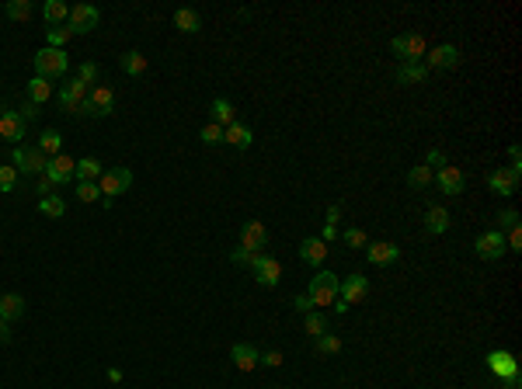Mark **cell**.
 Instances as JSON below:
<instances>
[{
	"label": "cell",
	"mask_w": 522,
	"mask_h": 389,
	"mask_svg": "<svg viewBox=\"0 0 522 389\" xmlns=\"http://www.w3.org/2000/svg\"><path fill=\"white\" fill-rule=\"evenodd\" d=\"M118 63H122V70H125L129 77H143V73H146V56H143V52H136V49L122 52V56H118Z\"/></svg>",
	"instance_id": "83f0119b"
},
{
	"label": "cell",
	"mask_w": 522,
	"mask_h": 389,
	"mask_svg": "<svg viewBox=\"0 0 522 389\" xmlns=\"http://www.w3.org/2000/svg\"><path fill=\"white\" fill-rule=\"evenodd\" d=\"M98 77H102V70H98V63H81V70H77V80L88 87V84H98Z\"/></svg>",
	"instance_id": "ab89813d"
},
{
	"label": "cell",
	"mask_w": 522,
	"mask_h": 389,
	"mask_svg": "<svg viewBox=\"0 0 522 389\" xmlns=\"http://www.w3.org/2000/svg\"><path fill=\"white\" fill-rule=\"evenodd\" d=\"M39 212H42L46 219H60V215L67 212V201H63L60 194H49V198H42V201H39Z\"/></svg>",
	"instance_id": "d6a6232c"
},
{
	"label": "cell",
	"mask_w": 522,
	"mask_h": 389,
	"mask_svg": "<svg viewBox=\"0 0 522 389\" xmlns=\"http://www.w3.org/2000/svg\"><path fill=\"white\" fill-rule=\"evenodd\" d=\"M338 222H341V205H331V208H327V222H324V226H334V229H338Z\"/></svg>",
	"instance_id": "f5cc1de1"
},
{
	"label": "cell",
	"mask_w": 522,
	"mask_h": 389,
	"mask_svg": "<svg viewBox=\"0 0 522 389\" xmlns=\"http://www.w3.org/2000/svg\"><path fill=\"white\" fill-rule=\"evenodd\" d=\"M425 229H428L432 236H439V233L449 229V212H446V205H432V208L425 212Z\"/></svg>",
	"instance_id": "d4e9b609"
},
{
	"label": "cell",
	"mask_w": 522,
	"mask_h": 389,
	"mask_svg": "<svg viewBox=\"0 0 522 389\" xmlns=\"http://www.w3.org/2000/svg\"><path fill=\"white\" fill-rule=\"evenodd\" d=\"M293 306H296V309H300L303 316H307V313H310V309H313V302H310V295H307V292H300V295L293 299Z\"/></svg>",
	"instance_id": "f907efd6"
},
{
	"label": "cell",
	"mask_w": 522,
	"mask_h": 389,
	"mask_svg": "<svg viewBox=\"0 0 522 389\" xmlns=\"http://www.w3.org/2000/svg\"><path fill=\"white\" fill-rule=\"evenodd\" d=\"M369 295V278L366 275H348V278H341V289H338V299L341 302H348V306H355V302H362Z\"/></svg>",
	"instance_id": "4fadbf2b"
},
{
	"label": "cell",
	"mask_w": 522,
	"mask_h": 389,
	"mask_svg": "<svg viewBox=\"0 0 522 389\" xmlns=\"http://www.w3.org/2000/svg\"><path fill=\"white\" fill-rule=\"evenodd\" d=\"M498 222H502V229H512V226H519V212L505 208V212H498Z\"/></svg>",
	"instance_id": "7dc6e473"
},
{
	"label": "cell",
	"mask_w": 522,
	"mask_h": 389,
	"mask_svg": "<svg viewBox=\"0 0 522 389\" xmlns=\"http://www.w3.org/2000/svg\"><path fill=\"white\" fill-rule=\"evenodd\" d=\"M334 236H338V229H334V226H324V233H320V240H324V243H331Z\"/></svg>",
	"instance_id": "6f0895ef"
},
{
	"label": "cell",
	"mask_w": 522,
	"mask_h": 389,
	"mask_svg": "<svg viewBox=\"0 0 522 389\" xmlns=\"http://www.w3.org/2000/svg\"><path fill=\"white\" fill-rule=\"evenodd\" d=\"M53 94H56V91H53V80H46V77H32V80H28V101H32V104H46Z\"/></svg>",
	"instance_id": "4316f807"
},
{
	"label": "cell",
	"mask_w": 522,
	"mask_h": 389,
	"mask_svg": "<svg viewBox=\"0 0 522 389\" xmlns=\"http://www.w3.org/2000/svg\"><path fill=\"white\" fill-rule=\"evenodd\" d=\"M111 108H115V91H111V87L98 84V87H91V91H88V115H91V118H104V115H111Z\"/></svg>",
	"instance_id": "7c38bea8"
},
{
	"label": "cell",
	"mask_w": 522,
	"mask_h": 389,
	"mask_svg": "<svg viewBox=\"0 0 522 389\" xmlns=\"http://www.w3.org/2000/svg\"><path fill=\"white\" fill-rule=\"evenodd\" d=\"M251 271H254V282H258L261 289H275V285H279V278H282V264H279L272 254H265V250L254 257Z\"/></svg>",
	"instance_id": "5b68a950"
},
{
	"label": "cell",
	"mask_w": 522,
	"mask_h": 389,
	"mask_svg": "<svg viewBox=\"0 0 522 389\" xmlns=\"http://www.w3.org/2000/svg\"><path fill=\"white\" fill-rule=\"evenodd\" d=\"M300 257L313 264V268H320L324 264V257H327V243L320 240V236H307L303 243H300Z\"/></svg>",
	"instance_id": "44dd1931"
},
{
	"label": "cell",
	"mask_w": 522,
	"mask_h": 389,
	"mask_svg": "<svg viewBox=\"0 0 522 389\" xmlns=\"http://www.w3.org/2000/svg\"><path fill=\"white\" fill-rule=\"evenodd\" d=\"M35 77H46V80H60L67 70H70V59H67V52L63 49H42V52H35Z\"/></svg>",
	"instance_id": "6da1fadb"
},
{
	"label": "cell",
	"mask_w": 522,
	"mask_h": 389,
	"mask_svg": "<svg viewBox=\"0 0 522 389\" xmlns=\"http://www.w3.org/2000/svg\"><path fill=\"white\" fill-rule=\"evenodd\" d=\"M56 101H60V108L67 111V115H88V101H77L74 94H67L63 87H60V94H56Z\"/></svg>",
	"instance_id": "e575fe53"
},
{
	"label": "cell",
	"mask_w": 522,
	"mask_h": 389,
	"mask_svg": "<svg viewBox=\"0 0 522 389\" xmlns=\"http://www.w3.org/2000/svg\"><path fill=\"white\" fill-rule=\"evenodd\" d=\"M509 160H512V171H522V150L519 146H509Z\"/></svg>",
	"instance_id": "db71d44e"
},
{
	"label": "cell",
	"mask_w": 522,
	"mask_h": 389,
	"mask_svg": "<svg viewBox=\"0 0 522 389\" xmlns=\"http://www.w3.org/2000/svg\"><path fill=\"white\" fill-rule=\"evenodd\" d=\"M425 77H428V66H425V63H401V70L394 73V80H397V84H404V87H411V84H425Z\"/></svg>",
	"instance_id": "cb8c5ba5"
},
{
	"label": "cell",
	"mask_w": 522,
	"mask_h": 389,
	"mask_svg": "<svg viewBox=\"0 0 522 389\" xmlns=\"http://www.w3.org/2000/svg\"><path fill=\"white\" fill-rule=\"evenodd\" d=\"M408 185H411V188H428V185H432V167H425V164L411 167V171H408Z\"/></svg>",
	"instance_id": "8d00e7d4"
},
{
	"label": "cell",
	"mask_w": 522,
	"mask_h": 389,
	"mask_svg": "<svg viewBox=\"0 0 522 389\" xmlns=\"http://www.w3.org/2000/svg\"><path fill=\"white\" fill-rule=\"evenodd\" d=\"M98 21H102L98 7H91V3H77V7H70L67 28H70L74 35H88V31H95V28H98Z\"/></svg>",
	"instance_id": "52a82bcc"
},
{
	"label": "cell",
	"mask_w": 522,
	"mask_h": 389,
	"mask_svg": "<svg viewBox=\"0 0 522 389\" xmlns=\"http://www.w3.org/2000/svg\"><path fill=\"white\" fill-rule=\"evenodd\" d=\"M254 257H258V254H251V250H244V247L230 250V261H233V264H240V268H251V264H254Z\"/></svg>",
	"instance_id": "7bdbcfd3"
},
{
	"label": "cell",
	"mask_w": 522,
	"mask_h": 389,
	"mask_svg": "<svg viewBox=\"0 0 522 389\" xmlns=\"http://www.w3.org/2000/svg\"><path fill=\"white\" fill-rule=\"evenodd\" d=\"M390 52H394L401 63H421V56L428 52V45H425L421 35H397V38L390 42Z\"/></svg>",
	"instance_id": "8992f818"
},
{
	"label": "cell",
	"mask_w": 522,
	"mask_h": 389,
	"mask_svg": "<svg viewBox=\"0 0 522 389\" xmlns=\"http://www.w3.org/2000/svg\"><path fill=\"white\" fill-rule=\"evenodd\" d=\"M435 185H439V192L442 194H463V174H460V167H442L439 174H435Z\"/></svg>",
	"instance_id": "d6986e66"
},
{
	"label": "cell",
	"mask_w": 522,
	"mask_h": 389,
	"mask_svg": "<svg viewBox=\"0 0 522 389\" xmlns=\"http://www.w3.org/2000/svg\"><path fill=\"white\" fill-rule=\"evenodd\" d=\"M223 143H230L233 150H247V146L254 143V132H251V125L233 122V125H226V129H223Z\"/></svg>",
	"instance_id": "ac0fdd59"
},
{
	"label": "cell",
	"mask_w": 522,
	"mask_h": 389,
	"mask_svg": "<svg viewBox=\"0 0 522 389\" xmlns=\"http://www.w3.org/2000/svg\"><path fill=\"white\" fill-rule=\"evenodd\" d=\"M474 250H477L481 261H502V254L509 250V247H505V233H502V229H488V233H481L477 243H474Z\"/></svg>",
	"instance_id": "ba28073f"
},
{
	"label": "cell",
	"mask_w": 522,
	"mask_h": 389,
	"mask_svg": "<svg viewBox=\"0 0 522 389\" xmlns=\"http://www.w3.org/2000/svg\"><path fill=\"white\" fill-rule=\"evenodd\" d=\"M35 194H42V198H49V194H53V181H49L46 174L35 181Z\"/></svg>",
	"instance_id": "816d5d0a"
},
{
	"label": "cell",
	"mask_w": 522,
	"mask_h": 389,
	"mask_svg": "<svg viewBox=\"0 0 522 389\" xmlns=\"http://www.w3.org/2000/svg\"><path fill=\"white\" fill-rule=\"evenodd\" d=\"M39 150H42L46 157H60V153H63V136H60L56 129H46V132L39 136Z\"/></svg>",
	"instance_id": "4dcf8cb0"
},
{
	"label": "cell",
	"mask_w": 522,
	"mask_h": 389,
	"mask_svg": "<svg viewBox=\"0 0 522 389\" xmlns=\"http://www.w3.org/2000/svg\"><path fill=\"white\" fill-rule=\"evenodd\" d=\"M425 66L428 70H456L460 66V49L456 45H439V49L425 52Z\"/></svg>",
	"instance_id": "5bb4252c"
},
{
	"label": "cell",
	"mask_w": 522,
	"mask_h": 389,
	"mask_svg": "<svg viewBox=\"0 0 522 389\" xmlns=\"http://www.w3.org/2000/svg\"><path fill=\"white\" fill-rule=\"evenodd\" d=\"M265 243H268V229H265V222L251 219V222H244V226H240V247H244V250L261 254V250H265Z\"/></svg>",
	"instance_id": "8fae6325"
},
{
	"label": "cell",
	"mask_w": 522,
	"mask_h": 389,
	"mask_svg": "<svg viewBox=\"0 0 522 389\" xmlns=\"http://www.w3.org/2000/svg\"><path fill=\"white\" fill-rule=\"evenodd\" d=\"M345 243H348L352 250H366V247H369V236H366L359 226H352V229H345Z\"/></svg>",
	"instance_id": "f35d334b"
},
{
	"label": "cell",
	"mask_w": 522,
	"mask_h": 389,
	"mask_svg": "<svg viewBox=\"0 0 522 389\" xmlns=\"http://www.w3.org/2000/svg\"><path fill=\"white\" fill-rule=\"evenodd\" d=\"M104 174L102 160L98 157H84V160H77V171H74V178H81V181H98Z\"/></svg>",
	"instance_id": "f1b7e54d"
},
{
	"label": "cell",
	"mask_w": 522,
	"mask_h": 389,
	"mask_svg": "<svg viewBox=\"0 0 522 389\" xmlns=\"http://www.w3.org/2000/svg\"><path fill=\"white\" fill-rule=\"evenodd\" d=\"M11 160H14V171H25V174H35V178H42L46 164H49V157L39 146H14Z\"/></svg>",
	"instance_id": "277c9868"
},
{
	"label": "cell",
	"mask_w": 522,
	"mask_h": 389,
	"mask_svg": "<svg viewBox=\"0 0 522 389\" xmlns=\"http://www.w3.org/2000/svg\"><path fill=\"white\" fill-rule=\"evenodd\" d=\"M338 289H341V278H334L331 271H317L307 285V295H310L313 306H334Z\"/></svg>",
	"instance_id": "3957f363"
},
{
	"label": "cell",
	"mask_w": 522,
	"mask_h": 389,
	"mask_svg": "<svg viewBox=\"0 0 522 389\" xmlns=\"http://www.w3.org/2000/svg\"><path fill=\"white\" fill-rule=\"evenodd\" d=\"M488 369L498 376V379H509V376H516L519 372V362H516V355L512 351H488Z\"/></svg>",
	"instance_id": "e0dca14e"
},
{
	"label": "cell",
	"mask_w": 522,
	"mask_h": 389,
	"mask_svg": "<svg viewBox=\"0 0 522 389\" xmlns=\"http://www.w3.org/2000/svg\"><path fill=\"white\" fill-rule=\"evenodd\" d=\"M74 171H77V160H74V157H67V153L49 157V164H46V178L53 181V188H60V185L74 181Z\"/></svg>",
	"instance_id": "30bf717a"
},
{
	"label": "cell",
	"mask_w": 522,
	"mask_h": 389,
	"mask_svg": "<svg viewBox=\"0 0 522 389\" xmlns=\"http://www.w3.org/2000/svg\"><path fill=\"white\" fill-rule=\"evenodd\" d=\"M258 365H265V369H279V365H282V351H265V355L258 358Z\"/></svg>",
	"instance_id": "c3c4849f"
},
{
	"label": "cell",
	"mask_w": 522,
	"mask_h": 389,
	"mask_svg": "<svg viewBox=\"0 0 522 389\" xmlns=\"http://www.w3.org/2000/svg\"><path fill=\"white\" fill-rule=\"evenodd\" d=\"M313 344H317V355H338L341 351V337H334V334H320Z\"/></svg>",
	"instance_id": "74e56055"
},
{
	"label": "cell",
	"mask_w": 522,
	"mask_h": 389,
	"mask_svg": "<svg viewBox=\"0 0 522 389\" xmlns=\"http://www.w3.org/2000/svg\"><path fill=\"white\" fill-rule=\"evenodd\" d=\"M18 115H21V118H25V122H35V118H39V104H32V101H25V104H21V111H18Z\"/></svg>",
	"instance_id": "681fc988"
},
{
	"label": "cell",
	"mask_w": 522,
	"mask_h": 389,
	"mask_svg": "<svg viewBox=\"0 0 522 389\" xmlns=\"http://www.w3.org/2000/svg\"><path fill=\"white\" fill-rule=\"evenodd\" d=\"M18 185V171L14 167H0V192H14Z\"/></svg>",
	"instance_id": "ee69618b"
},
{
	"label": "cell",
	"mask_w": 522,
	"mask_h": 389,
	"mask_svg": "<svg viewBox=\"0 0 522 389\" xmlns=\"http://www.w3.org/2000/svg\"><path fill=\"white\" fill-rule=\"evenodd\" d=\"M25 295H18V292H7V295H0V316L7 320V323H14V320H21L25 316Z\"/></svg>",
	"instance_id": "7402d4cb"
},
{
	"label": "cell",
	"mask_w": 522,
	"mask_h": 389,
	"mask_svg": "<svg viewBox=\"0 0 522 389\" xmlns=\"http://www.w3.org/2000/svg\"><path fill=\"white\" fill-rule=\"evenodd\" d=\"M4 14H7L11 21H32L35 7H32V0H11V3L4 7Z\"/></svg>",
	"instance_id": "1f68e13d"
},
{
	"label": "cell",
	"mask_w": 522,
	"mask_h": 389,
	"mask_svg": "<svg viewBox=\"0 0 522 389\" xmlns=\"http://www.w3.org/2000/svg\"><path fill=\"white\" fill-rule=\"evenodd\" d=\"M348 309H352L348 302H341V299H334V313H348Z\"/></svg>",
	"instance_id": "680465c9"
},
{
	"label": "cell",
	"mask_w": 522,
	"mask_h": 389,
	"mask_svg": "<svg viewBox=\"0 0 522 389\" xmlns=\"http://www.w3.org/2000/svg\"><path fill=\"white\" fill-rule=\"evenodd\" d=\"M42 14H46V21H49V28H60L67 17H70V7L63 3V0H46V7H42Z\"/></svg>",
	"instance_id": "f546056e"
},
{
	"label": "cell",
	"mask_w": 522,
	"mask_h": 389,
	"mask_svg": "<svg viewBox=\"0 0 522 389\" xmlns=\"http://www.w3.org/2000/svg\"><path fill=\"white\" fill-rule=\"evenodd\" d=\"M509 389H522V372H516V376H509V379H502Z\"/></svg>",
	"instance_id": "11a10c76"
},
{
	"label": "cell",
	"mask_w": 522,
	"mask_h": 389,
	"mask_svg": "<svg viewBox=\"0 0 522 389\" xmlns=\"http://www.w3.org/2000/svg\"><path fill=\"white\" fill-rule=\"evenodd\" d=\"M174 28L185 31V35H195V31L202 28V17H199L192 7H178V10H174Z\"/></svg>",
	"instance_id": "484cf974"
},
{
	"label": "cell",
	"mask_w": 522,
	"mask_h": 389,
	"mask_svg": "<svg viewBox=\"0 0 522 389\" xmlns=\"http://www.w3.org/2000/svg\"><path fill=\"white\" fill-rule=\"evenodd\" d=\"M46 38H49V49H63L74 38V31L67 24H60V28H46Z\"/></svg>",
	"instance_id": "d590c367"
},
{
	"label": "cell",
	"mask_w": 522,
	"mask_h": 389,
	"mask_svg": "<svg viewBox=\"0 0 522 389\" xmlns=\"http://www.w3.org/2000/svg\"><path fill=\"white\" fill-rule=\"evenodd\" d=\"M519 178H522V171L498 167V171H491V174H488V188H491L495 194H502V198H512L516 188H519Z\"/></svg>",
	"instance_id": "9c48e42d"
},
{
	"label": "cell",
	"mask_w": 522,
	"mask_h": 389,
	"mask_svg": "<svg viewBox=\"0 0 522 389\" xmlns=\"http://www.w3.org/2000/svg\"><path fill=\"white\" fill-rule=\"evenodd\" d=\"M425 167H439V171H442V167H449V160H446V153H442V150H435V146H432V150H428V157H425Z\"/></svg>",
	"instance_id": "f6af8a7d"
},
{
	"label": "cell",
	"mask_w": 522,
	"mask_h": 389,
	"mask_svg": "<svg viewBox=\"0 0 522 389\" xmlns=\"http://www.w3.org/2000/svg\"><path fill=\"white\" fill-rule=\"evenodd\" d=\"M77 198H81V201H98V198H102V188H98V181H81V188H77Z\"/></svg>",
	"instance_id": "60d3db41"
},
{
	"label": "cell",
	"mask_w": 522,
	"mask_h": 389,
	"mask_svg": "<svg viewBox=\"0 0 522 389\" xmlns=\"http://www.w3.org/2000/svg\"><path fill=\"white\" fill-rule=\"evenodd\" d=\"M505 247L519 254V250H522V226H512V229H509V236H505Z\"/></svg>",
	"instance_id": "bcb514c9"
},
{
	"label": "cell",
	"mask_w": 522,
	"mask_h": 389,
	"mask_svg": "<svg viewBox=\"0 0 522 389\" xmlns=\"http://www.w3.org/2000/svg\"><path fill=\"white\" fill-rule=\"evenodd\" d=\"M303 330H307L313 341H317L320 334H327V316H324V313H317V309H310V313H307V320H303Z\"/></svg>",
	"instance_id": "836d02e7"
},
{
	"label": "cell",
	"mask_w": 522,
	"mask_h": 389,
	"mask_svg": "<svg viewBox=\"0 0 522 389\" xmlns=\"http://www.w3.org/2000/svg\"><path fill=\"white\" fill-rule=\"evenodd\" d=\"M209 115H212V125H219V129H226V125L237 122V111H233V104H230L226 97H216V101L209 104Z\"/></svg>",
	"instance_id": "603a6c76"
},
{
	"label": "cell",
	"mask_w": 522,
	"mask_h": 389,
	"mask_svg": "<svg viewBox=\"0 0 522 389\" xmlns=\"http://www.w3.org/2000/svg\"><path fill=\"white\" fill-rule=\"evenodd\" d=\"M129 185H132V171H129V167H108L102 178H98V188H102V205H104V208H111L115 194H122Z\"/></svg>",
	"instance_id": "7a4b0ae2"
},
{
	"label": "cell",
	"mask_w": 522,
	"mask_h": 389,
	"mask_svg": "<svg viewBox=\"0 0 522 389\" xmlns=\"http://www.w3.org/2000/svg\"><path fill=\"white\" fill-rule=\"evenodd\" d=\"M199 139H202V143H206V146H219V143H223V129H219V125H212V122H209L206 129H202V132H199Z\"/></svg>",
	"instance_id": "b9f144b4"
},
{
	"label": "cell",
	"mask_w": 522,
	"mask_h": 389,
	"mask_svg": "<svg viewBox=\"0 0 522 389\" xmlns=\"http://www.w3.org/2000/svg\"><path fill=\"white\" fill-rule=\"evenodd\" d=\"M258 358H261V351H258V348H251V344H233V351H230V362H233L240 372L258 369Z\"/></svg>",
	"instance_id": "ffe728a7"
},
{
	"label": "cell",
	"mask_w": 522,
	"mask_h": 389,
	"mask_svg": "<svg viewBox=\"0 0 522 389\" xmlns=\"http://www.w3.org/2000/svg\"><path fill=\"white\" fill-rule=\"evenodd\" d=\"M366 257H369V264H376V268H390V264L401 261V247L380 240V243H369V247H366Z\"/></svg>",
	"instance_id": "9a60e30c"
},
{
	"label": "cell",
	"mask_w": 522,
	"mask_h": 389,
	"mask_svg": "<svg viewBox=\"0 0 522 389\" xmlns=\"http://www.w3.org/2000/svg\"><path fill=\"white\" fill-rule=\"evenodd\" d=\"M28 136V122L18 115V111H0V139L7 143H18Z\"/></svg>",
	"instance_id": "2e32d148"
},
{
	"label": "cell",
	"mask_w": 522,
	"mask_h": 389,
	"mask_svg": "<svg viewBox=\"0 0 522 389\" xmlns=\"http://www.w3.org/2000/svg\"><path fill=\"white\" fill-rule=\"evenodd\" d=\"M11 341V327H7V320L0 316V344H7Z\"/></svg>",
	"instance_id": "9f6ffc18"
}]
</instances>
